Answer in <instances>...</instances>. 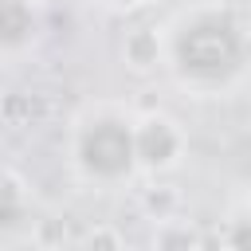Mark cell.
<instances>
[{"instance_id":"obj_1","label":"cell","mask_w":251,"mask_h":251,"mask_svg":"<svg viewBox=\"0 0 251 251\" xmlns=\"http://www.w3.org/2000/svg\"><path fill=\"white\" fill-rule=\"evenodd\" d=\"M161 39L176 82L196 94H216L243 78L247 27L243 16L227 4H196L180 12Z\"/></svg>"},{"instance_id":"obj_2","label":"cell","mask_w":251,"mask_h":251,"mask_svg":"<svg viewBox=\"0 0 251 251\" xmlns=\"http://www.w3.org/2000/svg\"><path fill=\"white\" fill-rule=\"evenodd\" d=\"M71 153H75V165H78V173L86 180L118 184V180L137 173V161H133V122H126L114 110L86 114L75 126Z\"/></svg>"},{"instance_id":"obj_3","label":"cell","mask_w":251,"mask_h":251,"mask_svg":"<svg viewBox=\"0 0 251 251\" xmlns=\"http://www.w3.org/2000/svg\"><path fill=\"white\" fill-rule=\"evenodd\" d=\"M184 153V129L176 118L149 110L137 126H133V161L145 173H165L180 161Z\"/></svg>"},{"instance_id":"obj_4","label":"cell","mask_w":251,"mask_h":251,"mask_svg":"<svg viewBox=\"0 0 251 251\" xmlns=\"http://www.w3.org/2000/svg\"><path fill=\"white\" fill-rule=\"evenodd\" d=\"M39 35V16L31 0H0V55H16L31 47Z\"/></svg>"},{"instance_id":"obj_5","label":"cell","mask_w":251,"mask_h":251,"mask_svg":"<svg viewBox=\"0 0 251 251\" xmlns=\"http://www.w3.org/2000/svg\"><path fill=\"white\" fill-rule=\"evenodd\" d=\"M122 59H126V67L137 71V75L153 71V67L165 59V39H161V31H157V27H133V31H126V39H122Z\"/></svg>"},{"instance_id":"obj_6","label":"cell","mask_w":251,"mask_h":251,"mask_svg":"<svg viewBox=\"0 0 251 251\" xmlns=\"http://www.w3.org/2000/svg\"><path fill=\"white\" fill-rule=\"evenodd\" d=\"M153 251H200V231L180 220H161L153 231Z\"/></svg>"},{"instance_id":"obj_7","label":"cell","mask_w":251,"mask_h":251,"mask_svg":"<svg viewBox=\"0 0 251 251\" xmlns=\"http://www.w3.org/2000/svg\"><path fill=\"white\" fill-rule=\"evenodd\" d=\"M141 208H145V216H153V220H176L180 192H176L173 184H153V188L141 192Z\"/></svg>"},{"instance_id":"obj_8","label":"cell","mask_w":251,"mask_h":251,"mask_svg":"<svg viewBox=\"0 0 251 251\" xmlns=\"http://www.w3.org/2000/svg\"><path fill=\"white\" fill-rule=\"evenodd\" d=\"M220 243H224L227 251H251V220H247V208H243V204H235V212L227 216Z\"/></svg>"},{"instance_id":"obj_9","label":"cell","mask_w":251,"mask_h":251,"mask_svg":"<svg viewBox=\"0 0 251 251\" xmlns=\"http://www.w3.org/2000/svg\"><path fill=\"white\" fill-rule=\"evenodd\" d=\"M24 200H27V184H24V176L12 173V169H0V204H8V208H24Z\"/></svg>"},{"instance_id":"obj_10","label":"cell","mask_w":251,"mask_h":251,"mask_svg":"<svg viewBox=\"0 0 251 251\" xmlns=\"http://www.w3.org/2000/svg\"><path fill=\"white\" fill-rule=\"evenodd\" d=\"M63 239H67V224H63V220L47 216V220H39V224H35V243H39L43 251L63 247Z\"/></svg>"},{"instance_id":"obj_11","label":"cell","mask_w":251,"mask_h":251,"mask_svg":"<svg viewBox=\"0 0 251 251\" xmlns=\"http://www.w3.org/2000/svg\"><path fill=\"white\" fill-rule=\"evenodd\" d=\"M126 243H122V231L118 227H110V224H98V227H90V235H86V251H122Z\"/></svg>"},{"instance_id":"obj_12","label":"cell","mask_w":251,"mask_h":251,"mask_svg":"<svg viewBox=\"0 0 251 251\" xmlns=\"http://www.w3.org/2000/svg\"><path fill=\"white\" fill-rule=\"evenodd\" d=\"M20 216H24V208H8V204H0V227H16Z\"/></svg>"},{"instance_id":"obj_13","label":"cell","mask_w":251,"mask_h":251,"mask_svg":"<svg viewBox=\"0 0 251 251\" xmlns=\"http://www.w3.org/2000/svg\"><path fill=\"white\" fill-rule=\"evenodd\" d=\"M110 4H137V0H110Z\"/></svg>"},{"instance_id":"obj_14","label":"cell","mask_w":251,"mask_h":251,"mask_svg":"<svg viewBox=\"0 0 251 251\" xmlns=\"http://www.w3.org/2000/svg\"><path fill=\"white\" fill-rule=\"evenodd\" d=\"M137 4H149V0H137Z\"/></svg>"},{"instance_id":"obj_15","label":"cell","mask_w":251,"mask_h":251,"mask_svg":"<svg viewBox=\"0 0 251 251\" xmlns=\"http://www.w3.org/2000/svg\"><path fill=\"white\" fill-rule=\"evenodd\" d=\"M122 251H129V247H122Z\"/></svg>"}]
</instances>
